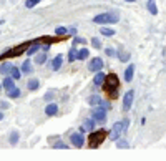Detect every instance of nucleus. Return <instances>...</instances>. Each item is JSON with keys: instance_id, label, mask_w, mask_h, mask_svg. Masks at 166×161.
I'll return each mask as SVG.
<instances>
[{"instance_id": "obj_33", "label": "nucleus", "mask_w": 166, "mask_h": 161, "mask_svg": "<svg viewBox=\"0 0 166 161\" xmlns=\"http://www.w3.org/2000/svg\"><path fill=\"white\" fill-rule=\"evenodd\" d=\"M105 53H106V55H108V57H115V55H118V53H116V52L113 50V48H106V50H105Z\"/></svg>"}, {"instance_id": "obj_25", "label": "nucleus", "mask_w": 166, "mask_h": 161, "mask_svg": "<svg viewBox=\"0 0 166 161\" xmlns=\"http://www.w3.org/2000/svg\"><path fill=\"white\" fill-rule=\"evenodd\" d=\"M10 75H12V78H15V80H18V78H20V75H22V71L18 70V68L12 67V70H10Z\"/></svg>"}, {"instance_id": "obj_10", "label": "nucleus", "mask_w": 166, "mask_h": 161, "mask_svg": "<svg viewBox=\"0 0 166 161\" xmlns=\"http://www.w3.org/2000/svg\"><path fill=\"white\" fill-rule=\"evenodd\" d=\"M62 63H63V55H57V57L52 60V70H53V71L60 70Z\"/></svg>"}, {"instance_id": "obj_29", "label": "nucleus", "mask_w": 166, "mask_h": 161, "mask_svg": "<svg viewBox=\"0 0 166 161\" xmlns=\"http://www.w3.org/2000/svg\"><path fill=\"white\" fill-rule=\"evenodd\" d=\"M17 141H18V133H17V131H12V135H10V145H17Z\"/></svg>"}, {"instance_id": "obj_23", "label": "nucleus", "mask_w": 166, "mask_h": 161, "mask_svg": "<svg viewBox=\"0 0 166 161\" xmlns=\"http://www.w3.org/2000/svg\"><path fill=\"white\" fill-rule=\"evenodd\" d=\"M7 95L10 96V98H18V96H20V90H18V88H12V90L7 91Z\"/></svg>"}, {"instance_id": "obj_4", "label": "nucleus", "mask_w": 166, "mask_h": 161, "mask_svg": "<svg viewBox=\"0 0 166 161\" xmlns=\"http://www.w3.org/2000/svg\"><path fill=\"white\" fill-rule=\"evenodd\" d=\"M120 20V15L118 13H111V12H106V13H100L93 18L95 23H100V25H106V23H116Z\"/></svg>"}, {"instance_id": "obj_8", "label": "nucleus", "mask_w": 166, "mask_h": 161, "mask_svg": "<svg viewBox=\"0 0 166 161\" xmlns=\"http://www.w3.org/2000/svg\"><path fill=\"white\" fill-rule=\"evenodd\" d=\"M57 113H58V105L48 103V105L45 106V115H47V116H55Z\"/></svg>"}, {"instance_id": "obj_1", "label": "nucleus", "mask_w": 166, "mask_h": 161, "mask_svg": "<svg viewBox=\"0 0 166 161\" xmlns=\"http://www.w3.org/2000/svg\"><path fill=\"white\" fill-rule=\"evenodd\" d=\"M118 85H120V80H118V76H116V73L106 75L103 88L106 90V93H110V98H116V96H118Z\"/></svg>"}, {"instance_id": "obj_22", "label": "nucleus", "mask_w": 166, "mask_h": 161, "mask_svg": "<svg viewBox=\"0 0 166 161\" xmlns=\"http://www.w3.org/2000/svg\"><path fill=\"white\" fill-rule=\"evenodd\" d=\"M35 62H37V65H43V63L47 62V53H38Z\"/></svg>"}, {"instance_id": "obj_34", "label": "nucleus", "mask_w": 166, "mask_h": 161, "mask_svg": "<svg viewBox=\"0 0 166 161\" xmlns=\"http://www.w3.org/2000/svg\"><path fill=\"white\" fill-rule=\"evenodd\" d=\"M91 45H93L95 48H100V47H101V43H100L98 38H91Z\"/></svg>"}, {"instance_id": "obj_20", "label": "nucleus", "mask_w": 166, "mask_h": 161, "mask_svg": "<svg viewBox=\"0 0 166 161\" xmlns=\"http://www.w3.org/2000/svg\"><path fill=\"white\" fill-rule=\"evenodd\" d=\"M12 63H2L0 65V73H3V75H7V73H10V70H12Z\"/></svg>"}, {"instance_id": "obj_27", "label": "nucleus", "mask_w": 166, "mask_h": 161, "mask_svg": "<svg viewBox=\"0 0 166 161\" xmlns=\"http://www.w3.org/2000/svg\"><path fill=\"white\" fill-rule=\"evenodd\" d=\"M76 50H75V48H71V50L70 52H68V62H75V58H76Z\"/></svg>"}, {"instance_id": "obj_9", "label": "nucleus", "mask_w": 166, "mask_h": 161, "mask_svg": "<svg viewBox=\"0 0 166 161\" xmlns=\"http://www.w3.org/2000/svg\"><path fill=\"white\" fill-rule=\"evenodd\" d=\"M2 85H3V88H5L7 91H8V90H12V88H15V78H12V76L3 78Z\"/></svg>"}, {"instance_id": "obj_24", "label": "nucleus", "mask_w": 166, "mask_h": 161, "mask_svg": "<svg viewBox=\"0 0 166 161\" xmlns=\"http://www.w3.org/2000/svg\"><path fill=\"white\" fill-rule=\"evenodd\" d=\"M95 128V120L91 118V120H86L85 121V130H88V131H93Z\"/></svg>"}, {"instance_id": "obj_40", "label": "nucleus", "mask_w": 166, "mask_h": 161, "mask_svg": "<svg viewBox=\"0 0 166 161\" xmlns=\"http://www.w3.org/2000/svg\"><path fill=\"white\" fill-rule=\"evenodd\" d=\"M2 86H3V85H2V83H0V90H2Z\"/></svg>"}, {"instance_id": "obj_21", "label": "nucleus", "mask_w": 166, "mask_h": 161, "mask_svg": "<svg viewBox=\"0 0 166 161\" xmlns=\"http://www.w3.org/2000/svg\"><path fill=\"white\" fill-rule=\"evenodd\" d=\"M100 32H101V35H105V37H113V35H115V30H113V28L101 27V28H100Z\"/></svg>"}, {"instance_id": "obj_3", "label": "nucleus", "mask_w": 166, "mask_h": 161, "mask_svg": "<svg viewBox=\"0 0 166 161\" xmlns=\"http://www.w3.org/2000/svg\"><path fill=\"white\" fill-rule=\"evenodd\" d=\"M130 126V120H123V121H116V123L113 125V128H111V131H110V138L111 140H118L121 135L126 131V128Z\"/></svg>"}, {"instance_id": "obj_6", "label": "nucleus", "mask_w": 166, "mask_h": 161, "mask_svg": "<svg viewBox=\"0 0 166 161\" xmlns=\"http://www.w3.org/2000/svg\"><path fill=\"white\" fill-rule=\"evenodd\" d=\"M101 68H103V60H101L100 57H95V58H91L90 63H88V70L90 71H100Z\"/></svg>"}, {"instance_id": "obj_16", "label": "nucleus", "mask_w": 166, "mask_h": 161, "mask_svg": "<svg viewBox=\"0 0 166 161\" xmlns=\"http://www.w3.org/2000/svg\"><path fill=\"white\" fill-rule=\"evenodd\" d=\"M148 10H150V13L151 15H156L158 13V7H156V3H154V0H148Z\"/></svg>"}, {"instance_id": "obj_38", "label": "nucleus", "mask_w": 166, "mask_h": 161, "mask_svg": "<svg viewBox=\"0 0 166 161\" xmlns=\"http://www.w3.org/2000/svg\"><path fill=\"white\" fill-rule=\"evenodd\" d=\"M3 118V115H2V111H0V120H2Z\"/></svg>"}, {"instance_id": "obj_35", "label": "nucleus", "mask_w": 166, "mask_h": 161, "mask_svg": "<svg viewBox=\"0 0 166 161\" xmlns=\"http://www.w3.org/2000/svg\"><path fill=\"white\" fill-rule=\"evenodd\" d=\"M53 98H55V93H50V91H48V93L45 95V100H47V101H50V100H53Z\"/></svg>"}, {"instance_id": "obj_26", "label": "nucleus", "mask_w": 166, "mask_h": 161, "mask_svg": "<svg viewBox=\"0 0 166 161\" xmlns=\"http://www.w3.org/2000/svg\"><path fill=\"white\" fill-rule=\"evenodd\" d=\"M118 58H120L121 62H128L130 60V53L128 52H120L118 53Z\"/></svg>"}, {"instance_id": "obj_39", "label": "nucleus", "mask_w": 166, "mask_h": 161, "mask_svg": "<svg viewBox=\"0 0 166 161\" xmlns=\"http://www.w3.org/2000/svg\"><path fill=\"white\" fill-rule=\"evenodd\" d=\"M126 2H136V0H126Z\"/></svg>"}, {"instance_id": "obj_11", "label": "nucleus", "mask_w": 166, "mask_h": 161, "mask_svg": "<svg viewBox=\"0 0 166 161\" xmlns=\"http://www.w3.org/2000/svg\"><path fill=\"white\" fill-rule=\"evenodd\" d=\"M105 80H106V75L103 71H96V75H95V78H93V83L96 85V86H100V85H103L105 83Z\"/></svg>"}, {"instance_id": "obj_36", "label": "nucleus", "mask_w": 166, "mask_h": 161, "mask_svg": "<svg viewBox=\"0 0 166 161\" xmlns=\"http://www.w3.org/2000/svg\"><path fill=\"white\" fill-rule=\"evenodd\" d=\"M86 40H85V38H80V37H75V40H73V43H75V45H76V43H85Z\"/></svg>"}, {"instance_id": "obj_18", "label": "nucleus", "mask_w": 166, "mask_h": 161, "mask_svg": "<svg viewBox=\"0 0 166 161\" xmlns=\"http://www.w3.org/2000/svg\"><path fill=\"white\" fill-rule=\"evenodd\" d=\"M88 55H90V52L86 50V48H81V50H78V53H76V58L78 60H86Z\"/></svg>"}, {"instance_id": "obj_12", "label": "nucleus", "mask_w": 166, "mask_h": 161, "mask_svg": "<svg viewBox=\"0 0 166 161\" xmlns=\"http://www.w3.org/2000/svg\"><path fill=\"white\" fill-rule=\"evenodd\" d=\"M71 143L75 145L76 148L83 146V136H81V133H73L71 135Z\"/></svg>"}, {"instance_id": "obj_14", "label": "nucleus", "mask_w": 166, "mask_h": 161, "mask_svg": "<svg viewBox=\"0 0 166 161\" xmlns=\"http://www.w3.org/2000/svg\"><path fill=\"white\" fill-rule=\"evenodd\" d=\"M133 75H135V65L126 67V70H125V81H131V80H133Z\"/></svg>"}, {"instance_id": "obj_2", "label": "nucleus", "mask_w": 166, "mask_h": 161, "mask_svg": "<svg viewBox=\"0 0 166 161\" xmlns=\"http://www.w3.org/2000/svg\"><path fill=\"white\" fill-rule=\"evenodd\" d=\"M108 136V131L105 130H98V131H90V138H88V143H90V148H98V146L105 141V138Z\"/></svg>"}, {"instance_id": "obj_37", "label": "nucleus", "mask_w": 166, "mask_h": 161, "mask_svg": "<svg viewBox=\"0 0 166 161\" xmlns=\"http://www.w3.org/2000/svg\"><path fill=\"white\" fill-rule=\"evenodd\" d=\"M0 106H2L3 110H7V108H8V103H5V101H2V103H0Z\"/></svg>"}, {"instance_id": "obj_15", "label": "nucleus", "mask_w": 166, "mask_h": 161, "mask_svg": "<svg viewBox=\"0 0 166 161\" xmlns=\"http://www.w3.org/2000/svg\"><path fill=\"white\" fill-rule=\"evenodd\" d=\"M38 86H40V81L37 80V78H32V80H28V83H27V88L28 90H38Z\"/></svg>"}, {"instance_id": "obj_5", "label": "nucleus", "mask_w": 166, "mask_h": 161, "mask_svg": "<svg viewBox=\"0 0 166 161\" xmlns=\"http://www.w3.org/2000/svg\"><path fill=\"white\" fill-rule=\"evenodd\" d=\"M91 118L96 123H105L106 121V108L103 105H96V108H93V111H91Z\"/></svg>"}, {"instance_id": "obj_17", "label": "nucleus", "mask_w": 166, "mask_h": 161, "mask_svg": "<svg viewBox=\"0 0 166 161\" xmlns=\"http://www.w3.org/2000/svg\"><path fill=\"white\" fill-rule=\"evenodd\" d=\"M90 106H96V105H101V101H103V100H101V96L100 95H93V96H90Z\"/></svg>"}, {"instance_id": "obj_19", "label": "nucleus", "mask_w": 166, "mask_h": 161, "mask_svg": "<svg viewBox=\"0 0 166 161\" xmlns=\"http://www.w3.org/2000/svg\"><path fill=\"white\" fill-rule=\"evenodd\" d=\"M32 70H33V68H32V63L28 62V60H27V62H23V65H22V68H20V71L27 75V73H32Z\"/></svg>"}, {"instance_id": "obj_13", "label": "nucleus", "mask_w": 166, "mask_h": 161, "mask_svg": "<svg viewBox=\"0 0 166 161\" xmlns=\"http://www.w3.org/2000/svg\"><path fill=\"white\" fill-rule=\"evenodd\" d=\"M38 50H40V43H38V40L37 42H32V45L28 47V50H27V55L32 57V55H35Z\"/></svg>"}, {"instance_id": "obj_28", "label": "nucleus", "mask_w": 166, "mask_h": 161, "mask_svg": "<svg viewBox=\"0 0 166 161\" xmlns=\"http://www.w3.org/2000/svg\"><path fill=\"white\" fill-rule=\"evenodd\" d=\"M67 32H68V28H67V27H57V30H55V35H58V37H60V35H65Z\"/></svg>"}, {"instance_id": "obj_7", "label": "nucleus", "mask_w": 166, "mask_h": 161, "mask_svg": "<svg viewBox=\"0 0 166 161\" xmlns=\"http://www.w3.org/2000/svg\"><path fill=\"white\" fill-rule=\"evenodd\" d=\"M133 98H135V91L130 90L125 93V98H123V111H128L133 105Z\"/></svg>"}, {"instance_id": "obj_30", "label": "nucleus", "mask_w": 166, "mask_h": 161, "mask_svg": "<svg viewBox=\"0 0 166 161\" xmlns=\"http://www.w3.org/2000/svg\"><path fill=\"white\" fill-rule=\"evenodd\" d=\"M38 2H40V0H27V2H25V7H27V8H33Z\"/></svg>"}, {"instance_id": "obj_32", "label": "nucleus", "mask_w": 166, "mask_h": 161, "mask_svg": "<svg viewBox=\"0 0 166 161\" xmlns=\"http://www.w3.org/2000/svg\"><path fill=\"white\" fill-rule=\"evenodd\" d=\"M53 148H57V150H62V148H63V150H65V148H68V146H67L65 143H63V141H57Z\"/></svg>"}, {"instance_id": "obj_31", "label": "nucleus", "mask_w": 166, "mask_h": 161, "mask_svg": "<svg viewBox=\"0 0 166 161\" xmlns=\"http://www.w3.org/2000/svg\"><path fill=\"white\" fill-rule=\"evenodd\" d=\"M116 146H118V148H128V141H125V140H121V141H118L116 140Z\"/></svg>"}]
</instances>
